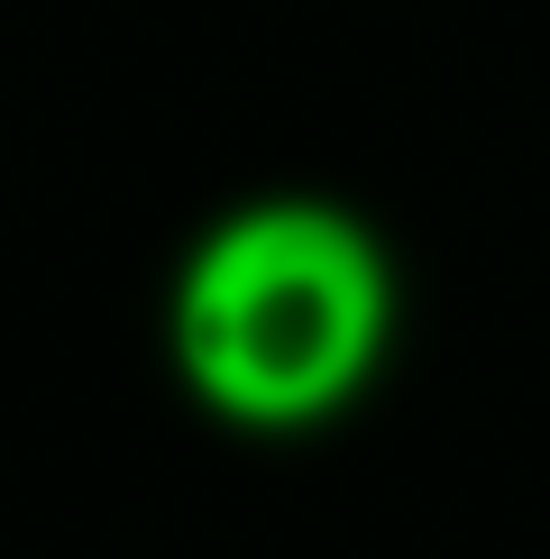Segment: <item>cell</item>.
I'll return each mask as SVG.
<instances>
[{
	"label": "cell",
	"mask_w": 550,
	"mask_h": 559,
	"mask_svg": "<svg viewBox=\"0 0 550 559\" xmlns=\"http://www.w3.org/2000/svg\"><path fill=\"white\" fill-rule=\"evenodd\" d=\"M395 321L376 239L321 202H258L193 248L175 294V358L212 413L303 431L367 385Z\"/></svg>",
	"instance_id": "cell-1"
}]
</instances>
